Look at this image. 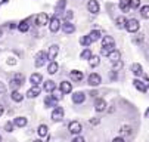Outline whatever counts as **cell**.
Segmentation results:
<instances>
[{"label": "cell", "mask_w": 149, "mask_h": 142, "mask_svg": "<svg viewBox=\"0 0 149 142\" xmlns=\"http://www.w3.org/2000/svg\"><path fill=\"white\" fill-rule=\"evenodd\" d=\"M84 101H86V95H84L83 92H75L72 95V102L74 104H83Z\"/></svg>", "instance_id": "13"}, {"label": "cell", "mask_w": 149, "mask_h": 142, "mask_svg": "<svg viewBox=\"0 0 149 142\" xmlns=\"http://www.w3.org/2000/svg\"><path fill=\"white\" fill-rule=\"evenodd\" d=\"M123 67H124V64H123L121 59L117 61V62H112V71H118V70H121Z\"/></svg>", "instance_id": "37"}, {"label": "cell", "mask_w": 149, "mask_h": 142, "mask_svg": "<svg viewBox=\"0 0 149 142\" xmlns=\"http://www.w3.org/2000/svg\"><path fill=\"white\" fill-rule=\"evenodd\" d=\"M63 6H65V0H61V2L56 5V12H59L61 9H63Z\"/></svg>", "instance_id": "43"}, {"label": "cell", "mask_w": 149, "mask_h": 142, "mask_svg": "<svg viewBox=\"0 0 149 142\" xmlns=\"http://www.w3.org/2000/svg\"><path fill=\"white\" fill-rule=\"evenodd\" d=\"M10 98H12V101H15V102H22L24 95L21 93L19 90H12V93H10Z\"/></svg>", "instance_id": "22"}, {"label": "cell", "mask_w": 149, "mask_h": 142, "mask_svg": "<svg viewBox=\"0 0 149 142\" xmlns=\"http://www.w3.org/2000/svg\"><path fill=\"white\" fill-rule=\"evenodd\" d=\"M106 102L103 99H96V102H95V110L97 111V113H100V111H105L106 110Z\"/></svg>", "instance_id": "18"}, {"label": "cell", "mask_w": 149, "mask_h": 142, "mask_svg": "<svg viewBox=\"0 0 149 142\" xmlns=\"http://www.w3.org/2000/svg\"><path fill=\"white\" fill-rule=\"evenodd\" d=\"M112 142H124V139H123V136H118V138H114Z\"/></svg>", "instance_id": "47"}, {"label": "cell", "mask_w": 149, "mask_h": 142, "mask_svg": "<svg viewBox=\"0 0 149 142\" xmlns=\"http://www.w3.org/2000/svg\"><path fill=\"white\" fill-rule=\"evenodd\" d=\"M63 114H65L63 108H61V107H56V108L52 111V118H53L55 121H59V120H62V118H63Z\"/></svg>", "instance_id": "8"}, {"label": "cell", "mask_w": 149, "mask_h": 142, "mask_svg": "<svg viewBox=\"0 0 149 142\" xmlns=\"http://www.w3.org/2000/svg\"><path fill=\"white\" fill-rule=\"evenodd\" d=\"M139 27H140V24L137 19H129L127 25H125V30L129 33H136V31H139Z\"/></svg>", "instance_id": "2"}, {"label": "cell", "mask_w": 149, "mask_h": 142, "mask_svg": "<svg viewBox=\"0 0 149 142\" xmlns=\"http://www.w3.org/2000/svg\"><path fill=\"white\" fill-rule=\"evenodd\" d=\"M43 89L46 90V92H53L55 89H56V85H55V82H53V80H46V82H45V85H43Z\"/></svg>", "instance_id": "20"}, {"label": "cell", "mask_w": 149, "mask_h": 142, "mask_svg": "<svg viewBox=\"0 0 149 142\" xmlns=\"http://www.w3.org/2000/svg\"><path fill=\"white\" fill-rule=\"evenodd\" d=\"M40 92H41V89L38 87V86H33L31 89H28L27 90V98H37L38 95H40Z\"/></svg>", "instance_id": "14"}, {"label": "cell", "mask_w": 149, "mask_h": 142, "mask_svg": "<svg viewBox=\"0 0 149 142\" xmlns=\"http://www.w3.org/2000/svg\"><path fill=\"white\" fill-rule=\"evenodd\" d=\"M68 130H70L72 135H78L83 129H81V125L78 123V121H71L70 126H68Z\"/></svg>", "instance_id": "10"}, {"label": "cell", "mask_w": 149, "mask_h": 142, "mask_svg": "<svg viewBox=\"0 0 149 142\" xmlns=\"http://www.w3.org/2000/svg\"><path fill=\"white\" fill-rule=\"evenodd\" d=\"M120 132H121V135H130L132 133V127L130 126H123L120 129Z\"/></svg>", "instance_id": "38"}, {"label": "cell", "mask_w": 149, "mask_h": 142, "mask_svg": "<svg viewBox=\"0 0 149 142\" xmlns=\"http://www.w3.org/2000/svg\"><path fill=\"white\" fill-rule=\"evenodd\" d=\"M143 78H145V83H146V86L149 87V77H148V76H143Z\"/></svg>", "instance_id": "48"}, {"label": "cell", "mask_w": 149, "mask_h": 142, "mask_svg": "<svg viewBox=\"0 0 149 142\" xmlns=\"http://www.w3.org/2000/svg\"><path fill=\"white\" fill-rule=\"evenodd\" d=\"M114 45H115V42L111 36H105L102 38V46H114Z\"/></svg>", "instance_id": "24"}, {"label": "cell", "mask_w": 149, "mask_h": 142, "mask_svg": "<svg viewBox=\"0 0 149 142\" xmlns=\"http://www.w3.org/2000/svg\"><path fill=\"white\" fill-rule=\"evenodd\" d=\"M133 86H134L139 92H142V93H146V92H148V89H149L143 82H140L139 78H134V80H133Z\"/></svg>", "instance_id": "9"}, {"label": "cell", "mask_w": 149, "mask_h": 142, "mask_svg": "<svg viewBox=\"0 0 149 142\" xmlns=\"http://www.w3.org/2000/svg\"><path fill=\"white\" fill-rule=\"evenodd\" d=\"M140 6V0H130V8L132 9H136Z\"/></svg>", "instance_id": "39"}, {"label": "cell", "mask_w": 149, "mask_h": 142, "mask_svg": "<svg viewBox=\"0 0 149 142\" xmlns=\"http://www.w3.org/2000/svg\"><path fill=\"white\" fill-rule=\"evenodd\" d=\"M132 73L136 76V77H140V76H143V68H142V65L140 64H132Z\"/></svg>", "instance_id": "19"}, {"label": "cell", "mask_w": 149, "mask_h": 142, "mask_svg": "<svg viewBox=\"0 0 149 142\" xmlns=\"http://www.w3.org/2000/svg\"><path fill=\"white\" fill-rule=\"evenodd\" d=\"M100 31L99 30H93V31H90V34H89V37L92 38V42H97V40L100 38Z\"/></svg>", "instance_id": "30"}, {"label": "cell", "mask_w": 149, "mask_h": 142, "mask_svg": "<svg viewBox=\"0 0 149 142\" xmlns=\"http://www.w3.org/2000/svg\"><path fill=\"white\" fill-rule=\"evenodd\" d=\"M92 125H99V120H90Z\"/></svg>", "instance_id": "50"}, {"label": "cell", "mask_w": 149, "mask_h": 142, "mask_svg": "<svg viewBox=\"0 0 149 142\" xmlns=\"http://www.w3.org/2000/svg\"><path fill=\"white\" fill-rule=\"evenodd\" d=\"M18 30H19L21 33H27V31L30 30V25H28V21H21V22L18 24Z\"/></svg>", "instance_id": "28"}, {"label": "cell", "mask_w": 149, "mask_h": 142, "mask_svg": "<svg viewBox=\"0 0 149 142\" xmlns=\"http://www.w3.org/2000/svg\"><path fill=\"white\" fill-rule=\"evenodd\" d=\"M87 82H89L90 86H99V85L102 83V77H100L97 73H92V74L89 76V78H87Z\"/></svg>", "instance_id": "4"}, {"label": "cell", "mask_w": 149, "mask_h": 142, "mask_svg": "<svg viewBox=\"0 0 149 142\" xmlns=\"http://www.w3.org/2000/svg\"><path fill=\"white\" fill-rule=\"evenodd\" d=\"M90 43H92V38H90L89 36H83V37H80V45H81V46L89 48Z\"/></svg>", "instance_id": "27"}, {"label": "cell", "mask_w": 149, "mask_h": 142, "mask_svg": "<svg viewBox=\"0 0 149 142\" xmlns=\"http://www.w3.org/2000/svg\"><path fill=\"white\" fill-rule=\"evenodd\" d=\"M61 27H62V31H63V33H67V34H71V33L75 31V25H74L72 22H70L68 19H67V21H63Z\"/></svg>", "instance_id": "6"}, {"label": "cell", "mask_w": 149, "mask_h": 142, "mask_svg": "<svg viewBox=\"0 0 149 142\" xmlns=\"http://www.w3.org/2000/svg\"><path fill=\"white\" fill-rule=\"evenodd\" d=\"M30 82H31L33 86H38L41 82H43V76H41L40 73H34V74H31V77H30Z\"/></svg>", "instance_id": "11"}, {"label": "cell", "mask_w": 149, "mask_h": 142, "mask_svg": "<svg viewBox=\"0 0 149 142\" xmlns=\"http://www.w3.org/2000/svg\"><path fill=\"white\" fill-rule=\"evenodd\" d=\"M112 49H114V46H102L100 53H102L103 56H109V53L112 52Z\"/></svg>", "instance_id": "35"}, {"label": "cell", "mask_w": 149, "mask_h": 142, "mask_svg": "<svg viewBox=\"0 0 149 142\" xmlns=\"http://www.w3.org/2000/svg\"><path fill=\"white\" fill-rule=\"evenodd\" d=\"M52 96H53V98H55L56 101H59V99H61V98L63 96V93H62L61 90H59V92H56V90H53V92H52Z\"/></svg>", "instance_id": "40"}, {"label": "cell", "mask_w": 149, "mask_h": 142, "mask_svg": "<svg viewBox=\"0 0 149 142\" xmlns=\"http://www.w3.org/2000/svg\"><path fill=\"white\" fill-rule=\"evenodd\" d=\"M27 123H28L27 117H16V118L13 120V125L18 126V127H24V126H27Z\"/></svg>", "instance_id": "21"}, {"label": "cell", "mask_w": 149, "mask_h": 142, "mask_svg": "<svg viewBox=\"0 0 149 142\" xmlns=\"http://www.w3.org/2000/svg\"><path fill=\"white\" fill-rule=\"evenodd\" d=\"M108 58H109L111 62H117V61H120V59H121V52H120L118 49H115V48H114V49H112V52L109 53V56H108Z\"/></svg>", "instance_id": "17"}, {"label": "cell", "mask_w": 149, "mask_h": 142, "mask_svg": "<svg viewBox=\"0 0 149 142\" xmlns=\"http://www.w3.org/2000/svg\"><path fill=\"white\" fill-rule=\"evenodd\" d=\"M0 142H2V136H0Z\"/></svg>", "instance_id": "54"}, {"label": "cell", "mask_w": 149, "mask_h": 142, "mask_svg": "<svg viewBox=\"0 0 149 142\" xmlns=\"http://www.w3.org/2000/svg\"><path fill=\"white\" fill-rule=\"evenodd\" d=\"M61 25H62V22L59 21V19H58L56 16H53V18L50 19V22H49V28H50V31H52V33H56V31H59Z\"/></svg>", "instance_id": "5"}, {"label": "cell", "mask_w": 149, "mask_h": 142, "mask_svg": "<svg viewBox=\"0 0 149 142\" xmlns=\"http://www.w3.org/2000/svg\"><path fill=\"white\" fill-rule=\"evenodd\" d=\"M58 68H59V65L55 62V61H50V64L47 67V73L49 74H56L58 73Z\"/></svg>", "instance_id": "26"}, {"label": "cell", "mask_w": 149, "mask_h": 142, "mask_svg": "<svg viewBox=\"0 0 149 142\" xmlns=\"http://www.w3.org/2000/svg\"><path fill=\"white\" fill-rule=\"evenodd\" d=\"M87 9H89V12L90 13H99V10H100V6H99V3L96 2V0H89V3H87Z\"/></svg>", "instance_id": "7"}, {"label": "cell", "mask_w": 149, "mask_h": 142, "mask_svg": "<svg viewBox=\"0 0 149 142\" xmlns=\"http://www.w3.org/2000/svg\"><path fill=\"white\" fill-rule=\"evenodd\" d=\"M33 142H41V141H40V139H36V141H33Z\"/></svg>", "instance_id": "53"}, {"label": "cell", "mask_w": 149, "mask_h": 142, "mask_svg": "<svg viewBox=\"0 0 149 142\" xmlns=\"http://www.w3.org/2000/svg\"><path fill=\"white\" fill-rule=\"evenodd\" d=\"M46 24H49V15L47 13H38L36 16V25L37 27H43Z\"/></svg>", "instance_id": "3"}, {"label": "cell", "mask_w": 149, "mask_h": 142, "mask_svg": "<svg viewBox=\"0 0 149 142\" xmlns=\"http://www.w3.org/2000/svg\"><path fill=\"white\" fill-rule=\"evenodd\" d=\"M37 133H38V136H47V126L46 125H40L38 129H37Z\"/></svg>", "instance_id": "33"}, {"label": "cell", "mask_w": 149, "mask_h": 142, "mask_svg": "<svg viewBox=\"0 0 149 142\" xmlns=\"http://www.w3.org/2000/svg\"><path fill=\"white\" fill-rule=\"evenodd\" d=\"M21 86H22V83L18 82V80H15V78L12 77V80H10V87H12V90H18Z\"/></svg>", "instance_id": "36"}, {"label": "cell", "mask_w": 149, "mask_h": 142, "mask_svg": "<svg viewBox=\"0 0 149 142\" xmlns=\"http://www.w3.org/2000/svg\"><path fill=\"white\" fill-rule=\"evenodd\" d=\"M45 105L46 107H55L56 105V99L50 95V96H47L46 99H45Z\"/></svg>", "instance_id": "32"}, {"label": "cell", "mask_w": 149, "mask_h": 142, "mask_svg": "<svg viewBox=\"0 0 149 142\" xmlns=\"http://www.w3.org/2000/svg\"><path fill=\"white\" fill-rule=\"evenodd\" d=\"M6 92V86L2 83V82H0V95H2V93H5Z\"/></svg>", "instance_id": "45"}, {"label": "cell", "mask_w": 149, "mask_h": 142, "mask_svg": "<svg viewBox=\"0 0 149 142\" xmlns=\"http://www.w3.org/2000/svg\"><path fill=\"white\" fill-rule=\"evenodd\" d=\"M115 24H117L118 28H125V25H127V19H125L124 16H117Z\"/></svg>", "instance_id": "25"}, {"label": "cell", "mask_w": 149, "mask_h": 142, "mask_svg": "<svg viewBox=\"0 0 149 142\" xmlns=\"http://www.w3.org/2000/svg\"><path fill=\"white\" fill-rule=\"evenodd\" d=\"M145 118H149V108L145 111Z\"/></svg>", "instance_id": "51"}, {"label": "cell", "mask_w": 149, "mask_h": 142, "mask_svg": "<svg viewBox=\"0 0 149 142\" xmlns=\"http://www.w3.org/2000/svg\"><path fill=\"white\" fill-rule=\"evenodd\" d=\"M92 56H93V55H92V50H90L89 48H87V49H84V50L80 53V59H87V61H89Z\"/></svg>", "instance_id": "29"}, {"label": "cell", "mask_w": 149, "mask_h": 142, "mask_svg": "<svg viewBox=\"0 0 149 142\" xmlns=\"http://www.w3.org/2000/svg\"><path fill=\"white\" fill-rule=\"evenodd\" d=\"M3 113H5V108H3V105H0V115H3Z\"/></svg>", "instance_id": "49"}, {"label": "cell", "mask_w": 149, "mask_h": 142, "mask_svg": "<svg viewBox=\"0 0 149 142\" xmlns=\"http://www.w3.org/2000/svg\"><path fill=\"white\" fill-rule=\"evenodd\" d=\"M5 130L6 132H13V123L12 121H8V123L5 125Z\"/></svg>", "instance_id": "41"}, {"label": "cell", "mask_w": 149, "mask_h": 142, "mask_svg": "<svg viewBox=\"0 0 149 142\" xmlns=\"http://www.w3.org/2000/svg\"><path fill=\"white\" fill-rule=\"evenodd\" d=\"M59 90L65 95V93H71V90H72V85L70 83V82H62L61 83V86H59Z\"/></svg>", "instance_id": "15"}, {"label": "cell", "mask_w": 149, "mask_h": 142, "mask_svg": "<svg viewBox=\"0 0 149 142\" xmlns=\"http://www.w3.org/2000/svg\"><path fill=\"white\" fill-rule=\"evenodd\" d=\"M99 62H100V58H99V56H92V58L89 59V65H90L92 68H96V67L99 65Z\"/></svg>", "instance_id": "31"}, {"label": "cell", "mask_w": 149, "mask_h": 142, "mask_svg": "<svg viewBox=\"0 0 149 142\" xmlns=\"http://www.w3.org/2000/svg\"><path fill=\"white\" fill-rule=\"evenodd\" d=\"M65 18H67L68 21H70V19L72 18V12H71V10H67V13H65Z\"/></svg>", "instance_id": "46"}, {"label": "cell", "mask_w": 149, "mask_h": 142, "mask_svg": "<svg viewBox=\"0 0 149 142\" xmlns=\"http://www.w3.org/2000/svg\"><path fill=\"white\" fill-rule=\"evenodd\" d=\"M70 77H71V80H74V82H81V80L84 78V74L78 70H74V71L70 73Z\"/></svg>", "instance_id": "16"}, {"label": "cell", "mask_w": 149, "mask_h": 142, "mask_svg": "<svg viewBox=\"0 0 149 142\" xmlns=\"http://www.w3.org/2000/svg\"><path fill=\"white\" fill-rule=\"evenodd\" d=\"M2 36H3V28L0 27V37H2Z\"/></svg>", "instance_id": "52"}, {"label": "cell", "mask_w": 149, "mask_h": 142, "mask_svg": "<svg viewBox=\"0 0 149 142\" xmlns=\"http://www.w3.org/2000/svg\"><path fill=\"white\" fill-rule=\"evenodd\" d=\"M120 9L123 12H129L132 8H130V0H120Z\"/></svg>", "instance_id": "23"}, {"label": "cell", "mask_w": 149, "mask_h": 142, "mask_svg": "<svg viewBox=\"0 0 149 142\" xmlns=\"http://www.w3.org/2000/svg\"><path fill=\"white\" fill-rule=\"evenodd\" d=\"M13 78L18 80V82H21V83H24V80H25V77H24L22 74H19V73H16V74L13 76Z\"/></svg>", "instance_id": "42"}, {"label": "cell", "mask_w": 149, "mask_h": 142, "mask_svg": "<svg viewBox=\"0 0 149 142\" xmlns=\"http://www.w3.org/2000/svg\"><path fill=\"white\" fill-rule=\"evenodd\" d=\"M58 53H59V46H58V45H52V46L49 48V52H47V58H49V61H53V59L56 58Z\"/></svg>", "instance_id": "12"}, {"label": "cell", "mask_w": 149, "mask_h": 142, "mask_svg": "<svg viewBox=\"0 0 149 142\" xmlns=\"http://www.w3.org/2000/svg\"><path fill=\"white\" fill-rule=\"evenodd\" d=\"M72 142H86V139H84L83 136H77V138H74Z\"/></svg>", "instance_id": "44"}, {"label": "cell", "mask_w": 149, "mask_h": 142, "mask_svg": "<svg viewBox=\"0 0 149 142\" xmlns=\"http://www.w3.org/2000/svg\"><path fill=\"white\" fill-rule=\"evenodd\" d=\"M47 59H49V58H47V53H46V52H38V53L36 55V61H34V65H36L37 68L43 67V65H45V62H46Z\"/></svg>", "instance_id": "1"}, {"label": "cell", "mask_w": 149, "mask_h": 142, "mask_svg": "<svg viewBox=\"0 0 149 142\" xmlns=\"http://www.w3.org/2000/svg\"><path fill=\"white\" fill-rule=\"evenodd\" d=\"M140 15H142V18L149 19V6L148 5H145V6L140 8Z\"/></svg>", "instance_id": "34"}]
</instances>
